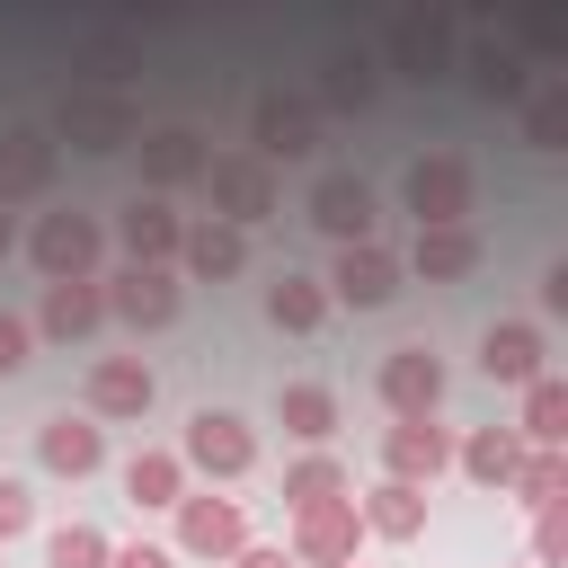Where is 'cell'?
I'll use <instances>...</instances> for the list:
<instances>
[{
	"mask_svg": "<svg viewBox=\"0 0 568 568\" xmlns=\"http://www.w3.org/2000/svg\"><path fill=\"white\" fill-rule=\"evenodd\" d=\"M89 151V160H106V151H133L142 142V106L124 98V89H62V106H53V151Z\"/></svg>",
	"mask_w": 568,
	"mask_h": 568,
	"instance_id": "cell-1",
	"label": "cell"
},
{
	"mask_svg": "<svg viewBox=\"0 0 568 568\" xmlns=\"http://www.w3.org/2000/svg\"><path fill=\"white\" fill-rule=\"evenodd\" d=\"M399 195H408L417 231H470V213H479V169H470L462 151H426V160H408Z\"/></svg>",
	"mask_w": 568,
	"mask_h": 568,
	"instance_id": "cell-2",
	"label": "cell"
},
{
	"mask_svg": "<svg viewBox=\"0 0 568 568\" xmlns=\"http://www.w3.org/2000/svg\"><path fill=\"white\" fill-rule=\"evenodd\" d=\"M453 53H462V27H453V9H408V18H390V36L373 44V62L382 71H399V80H444L453 71Z\"/></svg>",
	"mask_w": 568,
	"mask_h": 568,
	"instance_id": "cell-3",
	"label": "cell"
},
{
	"mask_svg": "<svg viewBox=\"0 0 568 568\" xmlns=\"http://www.w3.org/2000/svg\"><path fill=\"white\" fill-rule=\"evenodd\" d=\"M98 248H106V231H98V213H80V204L36 213V231H27V257H36L44 284H80V275H98Z\"/></svg>",
	"mask_w": 568,
	"mask_h": 568,
	"instance_id": "cell-4",
	"label": "cell"
},
{
	"mask_svg": "<svg viewBox=\"0 0 568 568\" xmlns=\"http://www.w3.org/2000/svg\"><path fill=\"white\" fill-rule=\"evenodd\" d=\"M204 186H213V222H222V231H240V240L275 213V169H266L257 151H213Z\"/></svg>",
	"mask_w": 568,
	"mask_h": 568,
	"instance_id": "cell-5",
	"label": "cell"
},
{
	"mask_svg": "<svg viewBox=\"0 0 568 568\" xmlns=\"http://www.w3.org/2000/svg\"><path fill=\"white\" fill-rule=\"evenodd\" d=\"M355 541H364L355 497H320V506H293L284 559H293V568H355Z\"/></svg>",
	"mask_w": 568,
	"mask_h": 568,
	"instance_id": "cell-6",
	"label": "cell"
},
{
	"mask_svg": "<svg viewBox=\"0 0 568 568\" xmlns=\"http://www.w3.org/2000/svg\"><path fill=\"white\" fill-rule=\"evenodd\" d=\"M248 151L275 169V160H311L320 151V106L311 98H293V89H257V106H248Z\"/></svg>",
	"mask_w": 568,
	"mask_h": 568,
	"instance_id": "cell-7",
	"label": "cell"
},
{
	"mask_svg": "<svg viewBox=\"0 0 568 568\" xmlns=\"http://www.w3.org/2000/svg\"><path fill=\"white\" fill-rule=\"evenodd\" d=\"M178 462L204 470V479H248V470H257V435H248V417H231V408H195Z\"/></svg>",
	"mask_w": 568,
	"mask_h": 568,
	"instance_id": "cell-8",
	"label": "cell"
},
{
	"mask_svg": "<svg viewBox=\"0 0 568 568\" xmlns=\"http://www.w3.org/2000/svg\"><path fill=\"white\" fill-rule=\"evenodd\" d=\"M311 231H328L337 248H364L373 240V222H382V195H373V178H355V169H328L320 186H311Z\"/></svg>",
	"mask_w": 568,
	"mask_h": 568,
	"instance_id": "cell-9",
	"label": "cell"
},
{
	"mask_svg": "<svg viewBox=\"0 0 568 568\" xmlns=\"http://www.w3.org/2000/svg\"><path fill=\"white\" fill-rule=\"evenodd\" d=\"M399 257L382 248V240H364V248H337V266H328V311L346 302V311H382L390 293H399Z\"/></svg>",
	"mask_w": 568,
	"mask_h": 568,
	"instance_id": "cell-10",
	"label": "cell"
},
{
	"mask_svg": "<svg viewBox=\"0 0 568 568\" xmlns=\"http://www.w3.org/2000/svg\"><path fill=\"white\" fill-rule=\"evenodd\" d=\"M98 293H106V320H124V328H169L178 320V266H124Z\"/></svg>",
	"mask_w": 568,
	"mask_h": 568,
	"instance_id": "cell-11",
	"label": "cell"
},
{
	"mask_svg": "<svg viewBox=\"0 0 568 568\" xmlns=\"http://www.w3.org/2000/svg\"><path fill=\"white\" fill-rule=\"evenodd\" d=\"M178 550L186 559H240L248 550L240 497H178Z\"/></svg>",
	"mask_w": 568,
	"mask_h": 568,
	"instance_id": "cell-12",
	"label": "cell"
},
{
	"mask_svg": "<svg viewBox=\"0 0 568 568\" xmlns=\"http://www.w3.org/2000/svg\"><path fill=\"white\" fill-rule=\"evenodd\" d=\"M453 71H470V89H479L488 106H524V98H532V62H524L506 36H470V44L453 53Z\"/></svg>",
	"mask_w": 568,
	"mask_h": 568,
	"instance_id": "cell-13",
	"label": "cell"
},
{
	"mask_svg": "<svg viewBox=\"0 0 568 568\" xmlns=\"http://www.w3.org/2000/svg\"><path fill=\"white\" fill-rule=\"evenodd\" d=\"M382 98V62H373V44H328L320 53V115H364Z\"/></svg>",
	"mask_w": 568,
	"mask_h": 568,
	"instance_id": "cell-14",
	"label": "cell"
},
{
	"mask_svg": "<svg viewBox=\"0 0 568 568\" xmlns=\"http://www.w3.org/2000/svg\"><path fill=\"white\" fill-rule=\"evenodd\" d=\"M133 151H142V195H169V186H186V178L213 169V142H204L195 124H160V133H142Z\"/></svg>",
	"mask_w": 568,
	"mask_h": 568,
	"instance_id": "cell-15",
	"label": "cell"
},
{
	"mask_svg": "<svg viewBox=\"0 0 568 568\" xmlns=\"http://www.w3.org/2000/svg\"><path fill=\"white\" fill-rule=\"evenodd\" d=\"M115 240H124V257H133V266H178L186 213H178L169 195H133V204L115 213Z\"/></svg>",
	"mask_w": 568,
	"mask_h": 568,
	"instance_id": "cell-16",
	"label": "cell"
},
{
	"mask_svg": "<svg viewBox=\"0 0 568 568\" xmlns=\"http://www.w3.org/2000/svg\"><path fill=\"white\" fill-rule=\"evenodd\" d=\"M382 470H390L399 488H426L435 470H453V435H444L435 417H399V426L382 435Z\"/></svg>",
	"mask_w": 568,
	"mask_h": 568,
	"instance_id": "cell-17",
	"label": "cell"
},
{
	"mask_svg": "<svg viewBox=\"0 0 568 568\" xmlns=\"http://www.w3.org/2000/svg\"><path fill=\"white\" fill-rule=\"evenodd\" d=\"M479 373H488V382H506V390L541 382V373H550V346H541V328H532V320H497V328L479 337Z\"/></svg>",
	"mask_w": 568,
	"mask_h": 568,
	"instance_id": "cell-18",
	"label": "cell"
},
{
	"mask_svg": "<svg viewBox=\"0 0 568 568\" xmlns=\"http://www.w3.org/2000/svg\"><path fill=\"white\" fill-rule=\"evenodd\" d=\"M435 399H444V364L426 346H390L382 355V408L390 417H435Z\"/></svg>",
	"mask_w": 568,
	"mask_h": 568,
	"instance_id": "cell-19",
	"label": "cell"
},
{
	"mask_svg": "<svg viewBox=\"0 0 568 568\" xmlns=\"http://www.w3.org/2000/svg\"><path fill=\"white\" fill-rule=\"evenodd\" d=\"M53 133L44 124H9L0 133V204H27V195H44L53 186Z\"/></svg>",
	"mask_w": 568,
	"mask_h": 568,
	"instance_id": "cell-20",
	"label": "cell"
},
{
	"mask_svg": "<svg viewBox=\"0 0 568 568\" xmlns=\"http://www.w3.org/2000/svg\"><path fill=\"white\" fill-rule=\"evenodd\" d=\"M151 399H160V382H151L142 355H98L89 364V417H142Z\"/></svg>",
	"mask_w": 568,
	"mask_h": 568,
	"instance_id": "cell-21",
	"label": "cell"
},
{
	"mask_svg": "<svg viewBox=\"0 0 568 568\" xmlns=\"http://www.w3.org/2000/svg\"><path fill=\"white\" fill-rule=\"evenodd\" d=\"M36 462H44L53 479H89V470L106 462V426H98V417H44V426H36Z\"/></svg>",
	"mask_w": 568,
	"mask_h": 568,
	"instance_id": "cell-22",
	"label": "cell"
},
{
	"mask_svg": "<svg viewBox=\"0 0 568 568\" xmlns=\"http://www.w3.org/2000/svg\"><path fill=\"white\" fill-rule=\"evenodd\" d=\"M178 266H186L195 284H231V275L248 266V240H240V231H222V222H186V240H178Z\"/></svg>",
	"mask_w": 568,
	"mask_h": 568,
	"instance_id": "cell-23",
	"label": "cell"
},
{
	"mask_svg": "<svg viewBox=\"0 0 568 568\" xmlns=\"http://www.w3.org/2000/svg\"><path fill=\"white\" fill-rule=\"evenodd\" d=\"M98 320H106L98 275H80V284H44V311H36V328H44V337H62V346H71V337H89Z\"/></svg>",
	"mask_w": 568,
	"mask_h": 568,
	"instance_id": "cell-24",
	"label": "cell"
},
{
	"mask_svg": "<svg viewBox=\"0 0 568 568\" xmlns=\"http://www.w3.org/2000/svg\"><path fill=\"white\" fill-rule=\"evenodd\" d=\"M515 444H524V453H559V444H568V382H559V373L524 382V426H515Z\"/></svg>",
	"mask_w": 568,
	"mask_h": 568,
	"instance_id": "cell-25",
	"label": "cell"
},
{
	"mask_svg": "<svg viewBox=\"0 0 568 568\" xmlns=\"http://www.w3.org/2000/svg\"><path fill=\"white\" fill-rule=\"evenodd\" d=\"M408 266L426 284H462V275H479V231H417Z\"/></svg>",
	"mask_w": 568,
	"mask_h": 568,
	"instance_id": "cell-26",
	"label": "cell"
},
{
	"mask_svg": "<svg viewBox=\"0 0 568 568\" xmlns=\"http://www.w3.org/2000/svg\"><path fill=\"white\" fill-rule=\"evenodd\" d=\"M266 320H275L284 337H311V328L328 320V284H320V275H275V284H266Z\"/></svg>",
	"mask_w": 568,
	"mask_h": 568,
	"instance_id": "cell-27",
	"label": "cell"
},
{
	"mask_svg": "<svg viewBox=\"0 0 568 568\" xmlns=\"http://www.w3.org/2000/svg\"><path fill=\"white\" fill-rule=\"evenodd\" d=\"M453 462H462V479L506 488V479H515V462H524V444H515V426H479V435H462V444H453Z\"/></svg>",
	"mask_w": 568,
	"mask_h": 568,
	"instance_id": "cell-28",
	"label": "cell"
},
{
	"mask_svg": "<svg viewBox=\"0 0 568 568\" xmlns=\"http://www.w3.org/2000/svg\"><path fill=\"white\" fill-rule=\"evenodd\" d=\"M355 515H364V532H382V541H417V532H426V488L382 479V488H373Z\"/></svg>",
	"mask_w": 568,
	"mask_h": 568,
	"instance_id": "cell-29",
	"label": "cell"
},
{
	"mask_svg": "<svg viewBox=\"0 0 568 568\" xmlns=\"http://www.w3.org/2000/svg\"><path fill=\"white\" fill-rule=\"evenodd\" d=\"M71 71H80L71 89H124V80L142 71V44H133V36H89V44L71 53Z\"/></svg>",
	"mask_w": 568,
	"mask_h": 568,
	"instance_id": "cell-30",
	"label": "cell"
},
{
	"mask_svg": "<svg viewBox=\"0 0 568 568\" xmlns=\"http://www.w3.org/2000/svg\"><path fill=\"white\" fill-rule=\"evenodd\" d=\"M275 417H284V435H302V444L320 453V444L337 435V390H328V382H293V390L275 399Z\"/></svg>",
	"mask_w": 568,
	"mask_h": 568,
	"instance_id": "cell-31",
	"label": "cell"
},
{
	"mask_svg": "<svg viewBox=\"0 0 568 568\" xmlns=\"http://www.w3.org/2000/svg\"><path fill=\"white\" fill-rule=\"evenodd\" d=\"M124 497L133 506H178L186 497V462L178 453H133L124 462Z\"/></svg>",
	"mask_w": 568,
	"mask_h": 568,
	"instance_id": "cell-32",
	"label": "cell"
},
{
	"mask_svg": "<svg viewBox=\"0 0 568 568\" xmlns=\"http://www.w3.org/2000/svg\"><path fill=\"white\" fill-rule=\"evenodd\" d=\"M524 142H532V151H568V80H532V98H524Z\"/></svg>",
	"mask_w": 568,
	"mask_h": 568,
	"instance_id": "cell-33",
	"label": "cell"
},
{
	"mask_svg": "<svg viewBox=\"0 0 568 568\" xmlns=\"http://www.w3.org/2000/svg\"><path fill=\"white\" fill-rule=\"evenodd\" d=\"M506 488H515L532 515H541V506H568V453H524Z\"/></svg>",
	"mask_w": 568,
	"mask_h": 568,
	"instance_id": "cell-34",
	"label": "cell"
},
{
	"mask_svg": "<svg viewBox=\"0 0 568 568\" xmlns=\"http://www.w3.org/2000/svg\"><path fill=\"white\" fill-rule=\"evenodd\" d=\"M320 497H346V462L337 453H302L284 470V506H320Z\"/></svg>",
	"mask_w": 568,
	"mask_h": 568,
	"instance_id": "cell-35",
	"label": "cell"
},
{
	"mask_svg": "<svg viewBox=\"0 0 568 568\" xmlns=\"http://www.w3.org/2000/svg\"><path fill=\"white\" fill-rule=\"evenodd\" d=\"M44 559H53V568H106V559H115V541H106L98 524H62V532L44 541Z\"/></svg>",
	"mask_w": 568,
	"mask_h": 568,
	"instance_id": "cell-36",
	"label": "cell"
},
{
	"mask_svg": "<svg viewBox=\"0 0 568 568\" xmlns=\"http://www.w3.org/2000/svg\"><path fill=\"white\" fill-rule=\"evenodd\" d=\"M568 559V506H541V524H532V568H559Z\"/></svg>",
	"mask_w": 568,
	"mask_h": 568,
	"instance_id": "cell-37",
	"label": "cell"
},
{
	"mask_svg": "<svg viewBox=\"0 0 568 568\" xmlns=\"http://www.w3.org/2000/svg\"><path fill=\"white\" fill-rule=\"evenodd\" d=\"M27 524H36V497H27V479H9V470H0V541H18Z\"/></svg>",
	"mask_w": 568,
	"mask_h": 568,
	"instance_id": "cell-38",
	"label": "cell"
},
{
	"mask_svg": "<svg viewBox=\"0 0 568 568\" xmlns=\"http://www.w3.org/2000/svg\"><path fill=\"white\" fill-rule=\"evenodd\" d=\"M27 355H36V328L0 311V382H9V373H27Z\"/></svg>",
	"mask_w": 568,
	"mask_h": 568,
	"instance_id": "cell-39",
	"label": "cell"
},
{
	"mask_svg": "<svg viewBox=\"0 0 568 568\" xmlns=\"http://www.w3.org/2000/svg\"><path fill=\"white\" fill-rule=\"evenodd\" d=\"M106 568H178V550H160V541H124Z\"/></svg>",
	"mask_w": 568,
	"mask_h": 568,
	"instance_id": "cell-40",
	"label": "cell"
},
{
	"mask_svg": "<svg viewBox=\"0 0 568 568\" xmlns=\"http://www.w3.org/2000/svg\"><path fill=\"white\" fill-rule=\"evenodd\" d=\"M541 311H568V257H559V266L541 275Z\"/></svg>",
	"mask_w": 568,
	"mask_h": 568,
	"instance_id": "cell-41",
	"label": "cell"
},
{
	"mask_svg": "<svg viewBox=\"0 0 568 568\" xmlns=\"http://www.w3.org/2000/svg\"><path fill=\"white\" fill-rule=\"evenodd\" d=\"M231 568H293V559H284V550H257V541H248V550H240Z\"/></svg>",
	"mask_w": 568,
	"mask_h": 568,
	"instance_id": "cell-42",
	"label": "cell"
},
{
	"mask_svg": "<svg viewBox=\"0 0 568 568\" xmlns=\"http://www.w3.org/2000/svg\"><path fill=\"white\" fill-rule=\"evenodd\" d=\"M9 248H18V231H9V213H0V257H9Z\"/></svg>",
	"mask_w": 568,
	"mask_h": 568,
	"instance_id": "cell-43",
	"label": "cell"
}]
</instances>
